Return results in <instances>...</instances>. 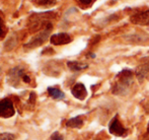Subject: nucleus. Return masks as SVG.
Returning a JSON list of instances; mask_svg holds the SVG:
<instances>
[{"mask_svg": "<svg viewBox=\"0 0 149 140\" xmlns=\"http://www.w3.org/2000/svg\"><path fill=\"white\" fill-rule=\"evenodd\" d=\"M133 82V74L131 71L124 70L117 75L115 85L113 87V93L116 95H123L130 88Z\"/></svg>", "mask_w": 149, "mask_h": 140, "instance_id": "nucleus-1", "label": "nucleus"}, {"mask_svg": "<svg viewBox=\"0 0 149 140\" xmlns=\"http://www.w3.org/2000/svg\"><path fill=\"white\" fill-rule=\"evenodd\" d=\"M52 29H53V26H52L51 22H44V26H43V31H42L38 36H36L35 38H33L28 44H26L24 47L30 48V49H33V48H37V47H39V46H41L42 44L48 39Z\"/></svg>", "mask_w": 149, "mask_h": 140, "instance_id": "nucleus-2", "label": "nucleus"}, {"mask_svg": "<svg viewBox=\"0 0 149 140\" xmlns=\"http://www.w3.org/2000/svg\"><path fill=\"white\" fill-rule=\"evenodd\" d=\"M15 113L13 104L10 100L4 99L0 101V117L2 118H10Z\"/></svg>", "mask_w": 149, "mask_h": 140, "instance_id": "nucleus-3", "label": "nucleus"}, {"mask_svg": "<svg viewBox=\"0 0 149 140\" xmlns=\"http://www.w3.org/2000/svg\"><path fill=\"white\" fill-rule=\"evenodd\" d=\"M109 131L112 133L115 136H125L127 134V130L123 127L122 123L119 121V119L117 117H115L110 123V126H109Z\"/></svg>", "mask_w": 149, "mask_h": 140, "instance_id": "nucleus-4", "label": "nucleus"}, {"mask_svg": "<svg viewBox=\"0 0 149 140\" xmlns=\"http://www.w3.org/2000/svg\"><path fill=\"white\" fill-rule=\"evenodd\" d=\"M132 24H140V26H147L149 24V9L139 11L137 13L133 14L130 18Z\"/></svg>", "mask_w": 149, "mask_h": 140, "instance_id": "nucleus-5", "label": "nucleus"}, {"mask_svg": "<svg viewBox=\"0 0 149 140\" xmlns=\"http://www.w3.org/2000/svg\"><path fill=\"white\" fill-rule=\"evenodd\" d=\"M71 37L66 33H59V34H55L50 38V42L51 44L55 46H60V45H66L71 42Z\"/></svg>", "mask_w": 149, "mask_h": 140, "instance_id": "nucleus-6", "label": "nucleus"}, {"mask_svg": "<svg viewBox=\"0 0 149 140\" xmlns=\"http://www.w3.org/2000/svg\"><path fill=\"white\" fill-rule=\"evenodd\" d=\"M71 93H72V95H74L76 99L81 100V101L84 100L85 98L87 97V91L82 83H76V84L72 87Z\"/></svg>", "mask_w": 149, "mask_h": 140, "instance_id": "nucleus-7", "label": "nucleus"}, {"mask_svg": "<svg viewBox=\"0 0 149 140\" xmlns=\"http://www.w3.org/2000/svg\"><path fill=\"white\" fill-rule=\"evenodd\" d=\"M66 126L69 127V128H81L83 126V121L79 117H75V118H72L67 121Z\"/></svg>", "mask_w": 149, "mask_h": 140, "instance_id": "nucleus-8", "label": "nucleus"}, {"mask_svg": "<svg viewBox=\"0 0 149 140\" xmlns=\"http://www.w3.org/2000/svg\"><path fill=\"white\" fill-rule=\"evenodd\" d=\"M48 93L50 95V97H52L55 100H62L65 97L64 93H62L60 89L55 88V87H49L48 88Z\"/></svg>", "mask_w": 149, "mask_h": 140, "instance_id": "nucleus-9", "label": "nucleus"}, {"mask_svg": "<svg viewBox=\"0 0 149 140\" xmlns=\"http://www.w3.org/2000/svg\"><path fill=\"white\" fill-rule=\"evenodd\" d=\"M67 65H68V67L73 71H80V70H83V69H85V68H87V64H83L77 61H70L67 63Z\"/></svg>", "mask_w": 149, "mask_h": 140, "instance_id": "nucleus-10", "label": "nucleus"}, {"mask_svg": "<svg viewBox=\"0 0 149 140\" xmlns=\"http://www.w3.org/2000/svg\"><path fill=\"white\" fill-rule=\"evenodd\" d=\"M56 0H33V3H36L37 5H42V6H49L55 4Z\"/></svg>", "mask_w": 149, "mask_h": 140, "instance_id": "nucleus-11", "label": "nucleus"}, {"mask_svg": "<svg viewBox=\"0 0 149 140\" xmlns=\"http://www.w3.org/2000/svg\"><path fill=\"white\" fill-rule=\"evenodd\" d=\"M0 140H15V137L11 133H1Z\"/></svg>", "mask_w": 149, "mask_h": 140, "instance_id": "nucleus-12", "label": "nucleus"}, {"mask_svg": "<svg viewBox=\"0 0 149 140\" xmlns=\"http://www.w3.org/2000/svg\"><path fill=\"white\" fill-rule=\"evenodd\" d=\"M51 140H64V138H63V136L60 134L59 132H55L52 134L51 138H50Z\"/></svg>", "mask_w": 149, "mask_h": 140, "instance_id": "nucleus-13", "label": "nucleus"}, {"mask_svg": "<svg viewBox=\"0 0 149 140\" xmlns=\"http://www.w3.org/2000/svg\"><path fill=\"white\" fill-rule=\"evenodd\" d=\"M4 36H5V29H4L3 24H0V40L3 39Z\"/></svg>", "mask_w": 149, "mask_h": 140, "instance_id": "nucleus-14", "label": "nucleus"}, {"mask_svg": "<svg viewBox=\"0 0 149 140\" xmlns=\"http://www.w3.org/2000/svg\"><path fill=\"white\" fill-rule=\"evenodd\" d=\"M22 81H24V82H26V83H30L31 82V77L29 76L28 74H26V73H24V75H22Z\"/></svg>", "mask_w": 149, "mask_h": 140, "instance_id": "nucleus-15", "label": "nucleus"}, {"mask_svg": "<svg viewBox=\"0 0 149 140\" xmlns=\"http://www.w3.org/2000/svg\"><path fill=\"white\" fill-rule=\"evenodd\" d=\"M79 2L83 5H89L93 2V0H79Z\"/></svg>", "mask_w": 149, "mask_h": 140, "instance_id": "nucleus-16", "label": "nucleus"}, {"mask_svg": "<svg viewBox=\"0 0 149 140\" xmlns=\"http://www.w3.org/2000/svg\"><path fill=\"white\" fill-rule=\"evenodd\" d=\"M36 102V93H31L30 95V103L31 104H35Z\"/></svg>", "mask_w": 149, "mask_h": 140, "instance_id": "nucleus-17", "label": "nucleus"}, {"mask_svg": "<svg viewBox=\"0 0 149 140\" xmlns=\"http://www.w3.org/2000/svg\"><path fill=\"white\" fill-rule=\"evenodd\" d=\"M0 24H2V18L0 17Z\"/></svg>", "mask_w": 149, "mask_h": 140, "instance_id": "nucleus-18", "label": "nucleus"}, {"mask_svg": "<svg viewBox=\"0 0 149 140\" xmlns=\"http://www.w3.org/2000/svg\"><path fill=\"white\" fill-rule=\"evenodd\" d=\"M147 131H148V133H149V124H148V128H147Z\"/></svg>", "mask_w": 149, "mask_h": 140, "instance_id": "nucleus-19", "label": "nucleus"}]
</instances>
